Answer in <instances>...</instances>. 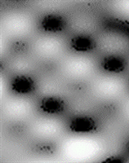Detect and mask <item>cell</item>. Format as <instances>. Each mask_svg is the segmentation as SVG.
Returning a JSON list of instances; mask_svg holds the SVG:
<instances>
[{
	"label": "cell",
	"instance_id": "6da1fadb",
	"mask_svg": "<svg viewBox=\"0 0 129 163\" xmlns=\"http://www.w3.org/2000/svg\"><path fill=\"white\" fill-rule=\"evenodd\" d=\"M91 126H92V124L89 120L85 118L78 119L73 124V128H75L76 131H87L91 129Z\"/></svg>",
	"mask_w": 129,
	"mask_h": 163
},
{
	"label": "cell",
	"instance_id": "7a4b0ae2",
	"mask_svg": "<svg viewBox=\"0 0 129 163\" xmlns=\"http://www.w3.org/2000/svg\"><path fill=\"white\" fill-rule=\"evenodd\" d=\"M45 109H48L49 111H56L57 109H59V104L57 103L56 100H50L49 101H47L45 105Z\"/></svg>",
	"mask_w": 129,
	"mask_h": 163
},
{
	"label": "cell",
	"instance_id": "3957f363",
	"mask_svg": "<svg viewBox=\"0 0 129 163\" xmlns=\"http://www.w3.org/2000/svg\"><path fill=\"white\" fill-rule=\"evenodd\" d=\"M29 87H30V83H29V82L25 78L19 80V82H17V87L19 89V91H26L27 89H29Z\"/></svg>",
	"mask_w": 129,
	"mask_h": 163
},
{
	"label": "cell",
	"instance_id": "277c9868",
	"mask_svg": "<svg viewBox=\"0 0 129 163\" xmlns=\"http://www.w3.org/2000/svg\"><path fill=\"white\" fill-rule=\"evenodd\" d=\"M76 44H77V47L80 49H83V48L85 49V48L89 47L90 42L89 41H87L85 38H80V39L78 40V42H76Z\"/></svg>",
	"mask_w": 129,
	"mask_h": 163
},
{
	"label": "cell",
	"instance_id": "5b68a950",
	"mask_svg": "<svg viewBox=\"0 0 129 163\" xmlns=\"http://www.w3.org/2000/svg\"><path fill=\"white\" fill-rule=\"evenodd\" d=\"M107 66H108V68H109V69L114 70V69H117L118 68L121 66V63L118 61L117 60H113L107 62Z\"/></svg>",
	"mask_w": 129,
	"mask_h": 163
},
{
	"label": "cell",
	"instance_id": "8992f818",
	"mask_svg": "<svg viewBox=\"0 0 129 163\" xmlns=\"http://www.w3.org/2000/svg\"><path fill=\"white\" fill-rule=\"evenodd\" d=\"M46 24H47V25L48 26L49 29H52H52H57V28H58V26H59L60 25V21L58 20H57V19L52 18L51 20H47V22L46 23Z\"/></svg>",
	"mask_w": 129,
	"mask_h": 163
}]
</instances>
